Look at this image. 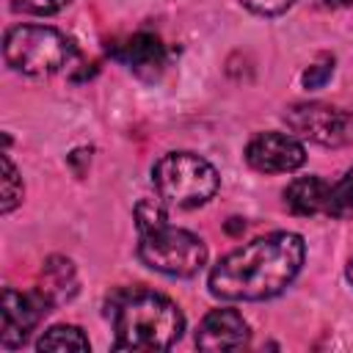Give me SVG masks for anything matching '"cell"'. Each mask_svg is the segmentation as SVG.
<instances>
[{
	"label": "cell",
	"instance_id": "obj_18",
	"mask_svg": "<svg viewBox=\"0 0 353 353\" xmlns=\"http://www.w3.org/2000/svg\"><path fill=\"white\" fill-rule=\"evenodd\" d=\"M295 0H240L243 8H248L251 14H259V17H279L284 14Z\"/></svg>",
	"mask_w": 353,
	"mask_h": 353
},
{
	"label": "cell",
	"instance_id": "obj_13",
	"mask_svg": "<svg viewBox=\"0 0 353 353\" xmlns=\"http://www.w3.org/2000/svg\"><path fill=\"white\" fill-rule=\"evenodd\" d=\"M88 347L91 342L77 325H52L36 342V350L41 353L44 350H88Z\"/></svg>",
	"mask_w": 353,
	"mask_h": 353
},
{
	"label": "cell",
	"instance_id": "obj_11",
	"mask_svg": "<svg viewBox=\"0 0 353 353\" xmlns=\"http://www.w3.org/2000/svg\"><path fill=\"white\" fill-rule=\"evenodd\" d=\"M331 185L320 176H298L284 188V207L292 215H328Z\"/></svg>",
	"mask_w": 353,
	"mask_h": 353
},
{
	"label": "cell",
	"instance_id": "obj_6",
	"mask_svg": "<svg viewBox=\"0 0 353 353\" xmlns=\"http://www.w3.org/2000/svg\"><path fill=\"white\" fill-rule=\"evenodd\" d=\"M287 127L320 146H347L353 143V113L323 105V102H295L284 110Z\"/></svg>",
	"mask_w": 353,
	"mask_h": 353
},
{
	"label": "cell",
	"instance_id": "obj_14",
	"mask_svg": "<svg viewBox=\"0 0 353 353\" xmlns=\"http://www.w3.org/2000/svg\"><path fill=\"white\" fill-rule=\"evenodd\" d=\"M328 215H334V218H353V168H347L345 176L336 185H331Z\"/></svg>",
	"mask_w": 353,
	"mask_h": 353
},
{
	"label": "cell",
	"instance_id": "obj_1",
	"mask_svg": "<svg viewBox=\"0 0 353 353\" xmlns=\"http://www.w3.org/2000/svg\"><path fill=\"white\" fill-rule=\"evenodd\" d=\"M306 243L295 232L256 237L212 265L207 287L221 301H265L284 292L301 273Z\"/></svg>",
	"mask_w": 353,
	"mask_h": 353
},
{
	"label": "cell",
	"instance_id": "obj_16",
	"mask_svg": "<svg viewBox=\"0 0 353 353\" xmlns=\"http://www.w3.org/2000/svg\"><path fill=\"white\" fill-rule=\"evenodd\" d=\"M331 74H334V55H320L309 69H303L301 83H303V88H309V91H312V88H323Z\"/></svg>",
	"mask_w": 353,
	"mask_h": 353
},
{
	"label": "cell",
	"instance_id": "obj_15",
	"mask_svg": "<svg viewBox=\"0 0 353 353\" xmlns=\"http://www.w3.org/2000/svg\"><path fill=\"white\" fill-rule=\"evenodd\" d=\"M22 176L17 171V165L11 163L8 154H3V201H0V212L8 215L19 201H22Z\"/></svg>",
	"mask_w": 353,
	"mask_h": 353
},
{
	"label": "cell",
	"instance_id": "obj_2",
	"mask_svg": "<svg viewBox=\"0 0 353 353\" xmlns=\"http://www.w3.org/2000/svg\"><path fill=\"white\" fill-rule=\"evenodd\" d=\"M116 350L157 353L168 350L185 331V317L179 306L157 292L132 290L113 303Z\"/></svg>",
	"mask_w": 353,
	"mask_h": 353
},
{
	"label": "cell",
	"instance_id": "obj_8",
	"mask_svg": "<svg viewBox=\"0 0 353 353\" xmlns=\"http://www.w3.org/2000/svg\"><path fill=\"white\" fill-rule=\"evenodd\" d=\"M245 163L259 174H290L306 163V149L295 135L270 130L248 141Z\"/></svg>",
	"mask_w": 353,
	"mask_h": 353
},
{
	"label": "cell",
	"instance_id": "obj_3",
	"mask_svg": "<svg viewBox=\"0 0 353 353\" xmlns=\"http://www.w3.org/2000/svg\"><path fill=\"white\" fill-rule=\"evenodd\" d=\"M6 63L28 77H50L74 61V44L50 25H17L3 39Z\"/></svg>",
	"mask_w": 353,
	"mask_h": 353
},
{
	"label": "cell",
	"instance_id": "obj_12",
	"mask_svg": "<svg viewBox=\"0 0 353 353\" xmlns=\"http://www.w3.org/2000/svg\"><path fill=\"white\" fill-rule=\"evenodd\" d=\"M47 303L55 309L58 303L69 301L74 292H77V276H74V265L63 256H50L41 268V281L36 287Z\"/></svg>",
	"mask_w": 353,
	"mask_h": 353
},
{
	"label": "cell",
	"instance_id": "obj_17",
	"mask_svg": "<svg viewBox=\"0 0 353 353\" xmlns=\"http://www.w3.org/2000/svg\"><path fill=\"white\" fill-rule=\"evenodd\" d=\"M72 0H11L14 11L22 14H36V17H52L58 11H63Z\"/></svg>",
	"mask_w": 353,
	"mask_h": 353
},
{
	"label": "cell",
	"instance_id": "obj_21",
	"mask_svg": "<svg viewBox=\"0 0 353 353\" xmlns=\"http://www.w3.org/2000/svg\"><path fill=\"white\" fill-rule=\"evenodd\" d=\"M237 229H245V223H243V221H240V218H237V223H229V232H232V234H234V232H237Z\"/></svg>",
	"mask_w": 353,
	"mask_h": 353
},
{
	"label": "cell",
	"instance_id": "obj_7",
	"mask_svg": "<svg viewBox=\"0 0 353 353\" xmlns=\"http://www.w3.org/2000/svg\"><path fill=\"white\" fill-rule=\"evenodd\" d=\"M47 312H52V306L47 303V298L39 290L19 292V290L6 287L3 290V306H0V314H3L0 345L6 350L22 347Z\"/></svg>",
	"mask_w": 353,
	"mask_h": 353
},
{
	"label": "cell",
	"instance_id": "obj_10",
	"mask_svg": "<svg viewBox=\"0 0 353 353\" xmlns=\"http://www.w3.org/2000/svg\"><path fill=\"white\" fill-rule=\"evenodd\" d=\"M113 55L130 72H135L143 80H154L163 72V66H165V47H163V41L154 33H146V30H141V33L130 36L124 44H119L113 50Z\"/></svg>",
	"mask_w": 353,
	"mask_h": 353
},
{
	"label": "cell",
	"instance_id": "obj_4",
	"mask_svg": "<svg viewBox=\"0 0 353 353\" xmlns=\"http://www.w3.org/2000/svg\"><path fill=\"white\" fill-rule=\"evenodd\" d=\"M152 182L165 204L193 210L218 193L221 176L210 160L193 152H168L154 163Z\"/></svg>",
	"mask_w": 353,
	"mask_h": 353
},
{
	"label": "cell",
	"instance_id": "obj_5",
	"mask_svg": "<svg viewBox=\"0 0 353 353\" xmlns=\"http://www.w3.org/2000/svg\"><path fill=\"white\" fill-rule=\"evenodd\" d=\"M138 256L146 268L165 276H196L207 262V245L199 234L176 229L168 221H160L138 232Z\"/></svg>",
	"mask_w": 353,
	"mask_h": 353
},
{
	"label": "cell",
	"instance_id": "obj_9",
	"mask_svg": "<svg viewBox=\"0 0 353 353\" xmlns=\"http://www.w3.org/2000/svg\"><path fill=\"white\" fill-rule=\"evenodd\" d=\"M245 342H248V323L234 309L207 312L196 331V347L201 350H237Z\"/></svg>",
	"mask_w": 353,
	"mask_h": 353
},
{
	"label": "cell",
	"instance_id": "obj_20",
	"mask_svg": "<svg viewBox=\"0 0 353 353\" xmlns=\"http://www.w3.org/2000/svg\"><path fill=\"white\" fill-rule=\"evenodd\" d=\"M345 279L353 284V256H350V259H347V265H345Z\"/></svg>",
	"mask_w": 353,
	"mask_h": 353
},
{
	"label": "cell",
	"instance_id": "obj_19",
	"mask_svg": "<svg viewBox=\"0 0 353 353\" xmlns=\"http://www.w3.org/2000/svg\"><path fill=\"white\" fill-rule=\"evenodd\" d=\"M314 6H320V8H345V6H353V0H314Z\"/></svg>",
	"mask_w": 353,
	"mask_h": 353
}]
</instances>
